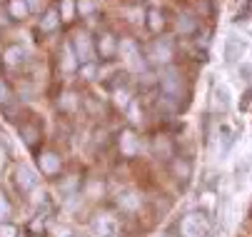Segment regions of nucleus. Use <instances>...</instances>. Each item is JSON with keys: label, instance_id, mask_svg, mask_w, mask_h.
<instances>
[{"label": "nucleus", "instance_id": "obj_1", "mask_svg": "<svg viewBox=\"0 0 252 237\" xmlns=\"http://www.w3.org/2000/svg\"><path fill=\"white\" fill-rule=\"evenodd\" d=\"M160 90H162V97L170 100V103H177L185 95V83H183V75H180L177 67L170 65L160 73Z\"/></svg>", "mask_w": 252, "mask_h": 237}, {"label": "nucleus", "instance_id": "obj_2", "mask_svg": "<svg viewBox=\"0 0 252 237\" xmlns=\"http://www.w3.org/2000/svg\"><path fill=\"white\" fill-rule=\"evenodd\" d=\"M180 235L183 237H210V220L202 210L188 212L180 222Z\"/></svg>", "mask_w": 252, "mask_h": 237}, {"label": "nucleus", "instance_id": "obj_3", "mask_svg": "<svg viewBox=\"0 0 252 237\" xmlns=\"http://www.w3.org/2000/svg\"><path fill=\"white\" fill-rule=\"evenodd\" d=\"M90 230H93V235H95V237H118L120 225H118V220H115L113 215L102 212V215H95V217H93Z\"/></svg>", "mask_w": 252, "mask_h": 237}, {"label": "nucleus", "instance_id": "obj_4", "mask_svg": "<svg viewBox=\"0 0 252 237\" xmlns=\"http://www.w3.org/2000/svg\"><path fill=\"white\" fill-rule=\"evenodd\" d=\"M73 50H75L80 65H83V62H95V45H93V40H90L88 32H78L75 40H73Z\"/></svg>", "mask_w": 252, "mask_h": 237}, {"label": "nucleus", "instance_id": "obj_5", "mask_svg": "<svg viewBox=\"0 0 252 237\" xmlns=\"http://www.w3.org/2000/svg\"><path fill=\"white\" fill-rule=\"evenodd\" d=\"M95 50L100 53L102 60H113V58L120 53V43H118V38L113 35V32H102V35H97Z\"/></svg>", "mask_w": 252, "mask_h": 237}, {"label": "nucleus", "instance_id": "obj_6", "mask_svg": "<svg viewBox=\"0 0 252 237\" xmlns=\"http://www.w3.org/2000/svg\"><path fill=\"white\" fill-rule=\"evenodd\" d=\"M245 50H247V43H245L242 38L232 35V32L225 38V62H227V65H235V62L245 55Z\"/></svg>", "mask_w": 252, "mask_h": 237}, {"label": "nucleus", "instance_id": "obj_7", "mask_svg": "<svg viewBox=\"0 0 252 237\" xmlns=\"http://www.w3.org/2000/svg\"><path fill=\"white\" fill-rule=\"evenodd\" d=\"M15 182L20 187V192H32L35 187H38V178H35V173L30 170V167L20 165L15 170Z\"/></svg>", "mask_w": 252, "mask_h": 237}, {"label": "nucleus", "instance_id": "obj_8", "mask_svg": "<svg viewBox=\"0 0 252 237\" xmlns=\"http://www.w3.org/2000/svg\"><path fill=\"white\" fill-rule=\"evenodd\" d=\"M38 165H40V173L43 175H58L60 173V155L55 152H43L38 157Z\"/></svg>", "mask_w": 252, "mask_h": 237}, {"label": "nucleus", "instance_id": "obj_9", "mask_svg": "<svg viewBox=\"0 0 252 237\" xmlns=\"http://www.w3.org/2000/svg\"><path fill=\"white\" fill-rule=\"evenodd\" d=\"M137 150H140V140L135 138L132 130H125V132L120 135V152H123L125 157H135Z\"/></svg>", "mask_w": 252, "mask_h": 237}, {"label": "nucleus", "instance_id": "obj_10", "mask_svg": "<svg viewBox=\"0 0 252 237\" xmlns=\"http://www.w3.org/2000/svg\"><path fill=\"white\" fill-rule=\"evenodd\" d=\"M20 135H23V143H25L28 148H35V143L40 140L43 130H40L38 122H23V125H20Z\"/></svg>", "mask_w": 252, "mask_h": 237}, {"label": "nucleus", "instance_id": "obj_11", "mask_svg": "<svg viewBox=\"0 0 252 237\" xmlns=\"http://www.w3.org/2000/svg\"><path fill=\"white\" fill-rule=\"evenodd\" d=\"M212 105H215V110H220V113L230 110V90H227V85H218L212 90Z\"/></svg>", "mask_w": 252, "mask_h": 237}, {"label": "nucleus", "instance_id": "obj_12", "mask_svg": "<svg viewBox=\"0 0 252 237\" xmlns=\"http://www.w3.org/2000/svg\"><path fill=\"white\" fill-rule=\"evenodd\" d=\"M145 23H148V28H150V32H162L165 30V13L160 10V8H150L148 13H145Z\"/></svg>", "mask_w": 252, "mask_h": 237}, {"label": "nucleus", "instance_id": "obj_13", "mask_svg": "<svg viewBox=\"0 0 252 237\" xmlns=\"http://www.w3.org/2000/svg\"><path fill=\"white\" fill-rule=\"evenodd\" d=\"M150 58H153V60H162V62H167V60L172 58V48H170V43H167V40H158V43H153V48H150Z\"/></svg>", "mask_w": 252, "mask_h": 237}, {"label": "nucleus", "instance_id": "obj_14", "mask_svg": "<svg viewBox=\"0 0 252 237\" xmlns=\"http://www.w3.org/2000/svg\"><path fill=\"white\" fill-rule=\"evenodd\" d=\"M8 13H10L13 20H23V18H28V13H30L28 0H8Z\"/></svg>", "mask_w": 252, "mask_h": 237}, {"label": "nucleus", "instance_id": "obj_15", "mask_svg": "<svg viewBox=\"0 0 252 237\" xmlns=\"http://www.w3.org/2000/svg\"><path fill=\"white\" fill-rule=\"evenodd\" d=\"M172 173H175V178L177 180H188L190 175H192V165H190V160H185V157H177L175 162H172Z\"/></svg>", "mask_w": 252, "mask_h": 237}, {"label": "nucleus", "instance_id": "obj_16", "mask_svg": "<svg viewBox=\"0 0 252 237\" xmlns=\"http://www.w3.org/2000/svg\"><path fill=\"white\" fill-rule=\"evenodd\" d=\"M118 205H120V210L132 212V210L140 207V195H137V192H125V195L118 197Z\"/></svg>", "mask_w": 252, "mask_h": 237}, {"label": "nucleus", "instance_id": "obj_17", "mask_svg": "<svg viewBox=\"0 0 252 237\" xmlns=\"http://www.w3.org/2000/svg\"><path fill=\"white\" fill-rule=\"evenodd\" d=\"M177 30H180V35H190V32L197 30V20H195L192 15L183 13V15L177 18Z\"/></svg>", "mask_w": 252, "mask_h": 237}, {"label": "nucleus", "instance_id": "obj_18", "mask_svg": "<svg viewBox=\"0 0 252 237\" xmlns=\"http://www.w3.org/2000/svg\"><path fill=\"white\" fill-rule=\"evenodd\" d=\"M78 13V0H60V20L70 23Z\"/></svg>", "mask_w": 252, "mask_h": 237}, {"label": "nucleus", "instance_id": "obj_19", "mask_svg": "<svg viewBox=\"0 0 252 237\" xmlns=\"http://www.w3.org/2000/svg\"><path fill=\"white\" fill-rule=\"evenodd\" d=\"M58 23H60V13H58L55 8H50V10H45V15L40 18V30L50 32V30L58 28Z\"/></svg>", "mask_w": 252, "mask_h": 237}, {"label": "nucleus", "instance_id": "obj_20", "mask_svg": "<svg viewBox=\"0 0 252 237\" xmlns=\"http://www.w3.org/2000/svg\"><path fill=\"white\" fill-rule=\"evenodd\" d=\"M23 58H25V53H23L20 45H10V48L5 50V62H8V65H20Z\"/></svg>", "mask_w": 252, "mask_h": 237}, {"label": "nucleus", "instance_id": "obj_21", "mask_svg": "<svg viewBox=\"0 0 252 237\" xmlns=\"http://www.w3.org/2000/svg\"><path fill=\"white\" fill-rule=\"evenodd\" d=\"M97 5H95V0H78V15L80 18H90L95 15Z\"/></svg>", "mask_w": 252, "mask_h": 237}, {"label": "nucleus", "instance_id": "obj_22", "mask_svg": "<svg viewBox=\"0 0 252 237\" xmlns=\"http://www.w3.org/2000/svg\"><path fill=\"white\" fill-rule=\"evenodd\" d=\"M220 140H222V152H227V150L232 148V143H235V132H232L227 125L220 127Z\"/></svg>", "mask_w": 252, "mask_h": 237}, {"label": "nucleus", "instance_id": "obj_23", "mask_svg": "<svg viewBox=\"0 0 252 237\" xmlns=\"http://www.w3.org/2000/svg\"><path fill=\"white\" fill-rule=\"evenodd\" d=\"M80 75H83L85 80H95V75H97V65H95V62H83V65H80Z\"/></svg>", "mask_w": 252, "mask_h": 237}, {"label": "nucleus", "instance_id": "obj_24", "mask_svg": "<svg viewBox=\"0 0 252 237\" xmlns=\"http://www.w3.org/2000/svg\"><path fill=\"white\" fill-rule=\"evenodd\" d=\"M75 105H78V95H75V92H65L63 100H60V108H63V110H73Z\"/></svg>", "mask_w": 252, "mask_h": 237}, {"label": "nucleus", "instance_id": "obj_25", "mask_svg": "<svg viewBox=\"0 0 252 237\" xmlns=\"http://www.w3.org/2000/svg\"><path fill=\"white\" fill-rule=\"evenodd\" d=\"M8 217H10V202L3 192H0V222H8Z\"/></svg>", "mask_w": 252, "mask_h": 237}, {"label": "nucleus", "instance_id": "obj_26", "mask_svg": "<svg viewBox=\"0 0 252 237\" xmlns=\"http://www.w3.org/2000/svg\"><path fill=\"white\" fill-rule=\"evenodd\" d=\"M237 75H240L245 83H252V65H250V62H240V67H237Z\"/></svg>", "mask_w": 252, "mask_h": 237}, {"label": "nucleus", "instance_id": "obj_27", "mask_svg": "<svg viewBox=\"0 0 252 237\" xmlns=\"http://www.w3.org/2000/svg\"><path fill=\"white\" fill-rule=\"evenodd\" d=\"M0 237H18V227L10 222H0Z\"/></svg>", "mask_w": 252, "mask_h": 237}, {"label": "nucleus", "instance_id": "obj_28", "mask_svg": "<svg viewBox=\"0 0 252 237\" xmlns=\"http://www.w3.org/2000/svg\"><path fill=\"white\" fill-rule=\"evenodd\" d=\"M250 105H252V85L247 88V92H245V95H242V100H240V108H242V110H247Z\"/></svg>", "mask_w": 252, "mask_h": 237}, {"label": "nucleus", "instance_id": "obj_29", "mask_svg": "<svg viewBox=\"0 0 252 237\" xmlns=\"http://www.w3.org/2000/svg\"><path fill=\"white\" fill-rule=\"evenodd\" d=\"M10 97V90H8V85L0 80V103H5V100Z\"/></svg>", "mask_w": 252, "mask_h": 237}]
</instances>
